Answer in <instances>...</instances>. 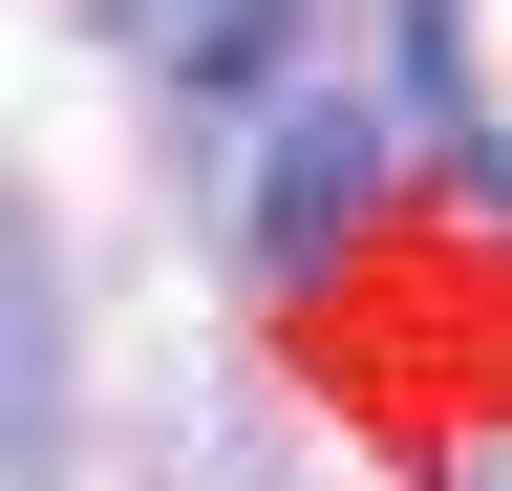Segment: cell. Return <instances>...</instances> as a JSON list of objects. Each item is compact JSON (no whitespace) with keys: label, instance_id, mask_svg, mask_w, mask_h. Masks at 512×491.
Returning a JSON list of instances; mask_svg holds the SVG:
<instances>
[]
</instances>
